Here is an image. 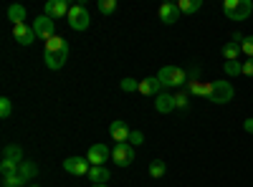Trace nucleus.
Segmentation results:
<instances>
[{
    "label": "nucleus",
    "mask_w": 253,
    "mask_h": 187,
    "mask_svg": "<svg viewBox=\"0 0 253 187\" xmlns=\"http://www.w3.org/2000/svg\"><path fill=\"white\" fill-rule=\"evenodd\" d=\"M157 78H160V84H162L165 89L187 86V71H182V69H177V66H162L160 74H157Z\"/></svg>",
    "instance_id": "obj_1"
},
{
    "label": "nucleus",
    "mask_w": 253,
    "mask_h": 187,
    "mask_svg": "<svg viewBox=\"0 0 253 187\" xmlns=\"http://www.w3.org/2000/svg\"><path fill=\"white\" fill-rule=\"evenodd\" d=\"M223 13H225L228 20H246L253 13V3L251 0H225Z\"/></svg>",
    "instance_id": "obj_2"
},
{
    "label": "nucleus",
    "mask_w": 253,
    "mask_h": 187,
    "mask_svg": "<svg viewBox=\"0 0 253 187\" xmlns=\"http://www.w3.org/2000/svg\"><path fill=\"white\" fill-rule=\"evenodd\" d=\"M233 96H236V89H233V84L230 81H213V94H210V99L208 101H213V104H228V101H233Z\"/></svg>",
    "instance_id": "obj_3"
},
{
    "label": "nucleus",
    "mask_w": 253,
    "mask_h": 187,
    "mask_svg": "<svg viewBox=\"0 0 253 187\" xmlns=\"http://www.w3.org/2000/svg\"><path fill=\"white\" fill-rule=\"evenodd\" d=\"M112 159H114L117 167H129V164L134 162V147H132L129 142H119V144H114Z\"/></svg>",
    "instance_id": "obj_4"
},
{
    "label": "nucleus",
    "mask_w": 253,
    "mask_h": 187,
    "mask_svg": "<svg viewBox=\"0 0 253 187\" xmlns=\"http://www.w3.org/2000/svg\"><path fill=\"white\" fill-rule=\"evenodd\" d=\"M69 26L74 28V31H86L89 28V23H91V18H89V10L84 8V5H71V10H69Z\"/></svg>",
    "instance_id": "obj_5"
},
{
    "label": "nucleus",
    "mask_w": 253,
    "mask_h": 187,
    "mask_svg": "<svg viewBox=\"0 0 253 187\" xmlns=\"http://www.w3.org/2000/svg\"><path fill=\"white\" fill-rule=\"evenodd\" d=\"M109 157H112V150L101 142L91 144V147L86 150V159L91 162V167H104V162H109Z\"/></svg>",
    "instance_id": "obj_6"
},
{
    "label": "nucleus",
    "mask_w": 253,
    "mask_h": 187,
    "mask_svg": "<svg viewBox=\"0 0 253 187\" xmlns=\"http://www.w3.org/2000/svg\"><path fill=\"white\" fill-rule=\"evenodd\" d=\"M63 170L74 177H84V175H89L91 162L86 157H69V159H63Z\"/></svg>",
    "instance_id": "obj_7"
},
{
    "label": "nucleus",
    "mask_w": 253,
    "mask_h": 187,
    "mask_svg": "<svg viewBox=\"0 0 253 187\" xmlns=\"http://www.w3.org/2000/svg\"><path fill=\"white\" fill-rule=\"evenodd\" d=\"M33 31H36V38H43V40H51L56 36V23L48 18V15H38L36 23H33Z\"/></svg>",
    "instance_id": "obj_8"
},
{
    "label": "nucleus",
    "mask_w": 253,
    "mask_h": 187,
    "mask_svg": "<svg viewBox=\"0 0 253 187\" xmlns=\"http://www.w3.org/2000/svg\"><path fill=\"white\" fill-rule=\"evenodd\" d=\"M71 5H69V0H48V3L43 5V15H48L51 20L61 18V15H69Z\"/></svg>",
    "instance_id": "obj_9"
},
{
    "label": "nucleus",
    "mask_w": 253,
    "mask_h": 187,
    "mask_svg": "<svg viewBox=\"0 0 253 187\" xmlns=\"http://www.w3.org/2000/svg\"><path fill=\"white\" fill-rule=\"evenodd\" d=\"M13 38L18 40L20 46H31L36 40V31L28 23H18V26H13Z\"/></svg>",
    "instance_id": "obj_10"
},
{
    "label": "nucleus",
    "mask_w": 253,
    "mask_h": 187,
    "mask_svg": "<svg viewBox=\"0 0 253 187\" xmlns=\"http://www.w3.org/2000/svg\"><path fill=\"white\" fill-rule=\"evenodd\" d=\"M139 94L142 96H160L162 94V84H160V78L157 76H147V78H142L139 81Z\"/></svg>",
    "instance_id": "obj_11"
},
{
    "label": "nucleus",
    "mask_w": 253,
    "mask_h": 187,
    "mask_svg": "<svg viewBox=\"0 0 253 187\" xmlns=\"http://www.w3.org/2000/svg\"><path fill=\"white\" fill-rule=\"evenodd\" d=\"M187 94L210 99V94H213V81H187Z\"/></svg>",
    "instance_id": "obj_12"
},
{
    "label": "nucleus",
    "mask_w": 253,
    "mask_h": 187,
    "mask_svg": "<svg viewBox=\"0 0 253 187\" xmlns=\"http://www.w3.org/2000/svg\"><path fill=\"white\" fill-rule=\"evenodd\" d=\"M182 13H180V8H177V3H162L160 5V20L165 26H172V23H177V18H180Z\"/></svg>",
    "instance_id": "obj_13"
},
{
    "label": "nucleus",
    "mask_w": 253,
    "mask_h": 187,
    "mask_svg": "<svg viewBox=\"0 0 253 187\" xmlns=\"http://www.w3.org/2000/svg\"><path fill=\"white\" fill-rule=\"evenodd\" d=\"M109 134H112V139L119 144V142H129V134H132V129L126 127V121L117 119V121H112V124H109Z\"/></svg>",
    "instance_id": "obj_14"
},
{
    "label": "nucleus",
    "mask_w": 253,
    "mask_h": 187,
    "mask_svg": "<svg viewBox=\"0 0 253 187\" xmlns=\"http://www.w3.org/2000/svg\"><path fill=\"white\" fill-rule=\"evenodd\" d=\"M155 109L160 112V114H170V112H175V94H160L157 96V101H155Z\"/></svg>",
    "instance_id": "obj_15"
},
{
    "label": "nucleus",
    "mask_w": 253,
    "mask_h": 187,
    "mask_svg": "<svg viewBox=\"0 0 253 187\" xmlns=\"http://www.w3.org/2000/svg\"><path fill=\"white\" fill-rule=\"evenodd\" d=\"M43 58H46V66H48L51 71H58V69L66 66L69 53H51V51H46V53H43Z\"/></svg>",
    "instance_id": "obj_16"
},
{
    "label": "nucleus",
    "mask_w": 253,
    "mask_h": 187,
    "mask_svg": "<svg viewBox=\"0 0 253 187\" xmlns=\"http://www.w3.org/2000/svg\"><path fill=\"white\" fill-rule=\"evenodd\" d=\"M86 177H89L94 185H107L109 177H112V172H109V167H91Z\"/></svg>",
    "instance_id": "obj_17"
},
{
    "label": "nucleus",
    "mask_w": 253,
    "mask_h": 187,
    "mask_svg": "<svg viewBox=\"0 0 253 187\" xmlns=\"http://www.w3.org/2000/svg\"><path fill=\"white\" fill-rule=\"evenodd\" d=\"M18 175L23 177L28 185L36 180V175H38V164L36 162H20V167H18Z\"/></svg>",
    "instance_id": "obj_18"
},
{
    "label": "nucleus",
    "mask_w": 253,
    "mask_h": 187,
    "mask_svg": "<svg viewBox=\"0 0 253 187\" xmlns=\"http://www.w3.org/2000/svg\"><path fill=\"white\" fill-rule=\"evenodd\" d=\"M3 159L20 164V162H23V150H20L18 144H5V147H3Z\"/></svg>",
    "instance_id": "obj_19"
},
{
    "label": "nucleus",
    "mask_w": 253,
    "mask_h": 187,
    "mask_svg": "<svg viewBox=\"0 0 253 187\" xmlns=\"http://www.w3.org/2000/svg\"><path fill=\"white\" fill-rule=\"evenodd\" d=\"M46 51H51V53H69V43L61 36H53L51 40H46Z\"/></svg>",
    "instance_id": "obj_20"
},
{
    "label": "nucleus",
    "mask_w": 253,
    "mask_h": 187,
    "mask_svg": "<svg viewBox=\"0 0 253 187\" xmlns=\"http://www.w3.org/2000/svg\"><path fill=\"white\" fill-rule=\"evenodd\" d=\"M177 8L182 15H193L203 8V0H177Z\"/></svg>",
    "instance_id": "obj_21"
},
{
    "label": "nucleus",
    "mask_w": 253,
    "mask_h": 187,
    "mask_svg": "<svg viewBox=\"0 0 253 187\" xmlns=\"http://www.w3.org/2000/svg\"><path fill=\"white\" fill-rule=\"evenodd\" d=\"M220 53H223V58H225V61H238L243 51H241V46H238V43H233V40H230V43H225V46L220 48Z\"/></svg>",
    "instance_id": "obj_22"
},
{
    "label": "nucleus",
    "mask_w": 253,
    "mask_h": 187,
    "mask_svg": "<svg viewBox=\"0 0 253 187\" xmlns=\"http://www.w3.org/2000/svg\"><path fill=\"white\" fill-rule=\"evenodd\" d=\"M8 18L13 20V26H18V23H26V8L23 5H10L8 8Z\"/></svg>",
    "instance_id": "obj_23"
},
{
    "label": "nucleus",
    "mask_w": 253,
    "mask_h": 187,
    "mask_svg": "<svg viewBox=\"0 0 253 187\" xmlns=\"http://www.w3.org/2000/svg\"><path fill=\"white\" fill-rule=\"evenodd\" d=\"M165 172H167V164L162 159H152L150 162V177L160 180V177H165Z\"/></svg>",
    "instance_id": "obj_24"
},
{
    "label": "nucleus",
    "mask_w": 253,
    "mask_h": 187,
    "mask_svg": "<svg viewBox=\"0 0 253 187\" xmlns=\"http://www.w3.org/2000/svg\"><path fill=\"white\" fill-rule=\"evenodd\" d=\"M96 8L101 15H112V13H117V0H99Z\"/></svg>",
    "instance_id": "obj_25"
},
{
    "label": "nucleus",
    "mask_w": 253,
    "mask_h": 187,
    "mask_svg": "<svg viewBox=\"0 0 253 187\" xmlns=\"http://www.w3.org/2000/svg\"><path fill=\"white\" fill-rule=\"evenodd\" d=\"M225 74L228 76H241L243 74V61H225Z\"/></svg>",
    "instance_id": "obj_26"
},
{
    "label": "nucleus",
    "mask_w": 253,
    "mask_h": 187,
    "mask_svg": "<svg viewBox=\"0 0 253 187\" xmlns=\"http://www.w3.org/2000/svg\"><path fill=\"white\" fill-rule=\"evenodd\" d=\"M18 167H20V164H15V162H8V159H3V162H0V175H3V177L18 175Z\"/></svg>",
    "instance_id": "obj_27"
},
{
    "label": "nucleus",
    "mask_w": 253,
    "mask_h": 187,
    "mask_svg": "<svg viewBox=\"0 0 253 187\" xmlns=\"http://www.w3.org/2000/svg\"><path fill=\"white\" fill-rule=\"evenodd\" d=\"M190 107V94L187 91H177L175 94V109H187Z\"/></svg>",
    "instance_id": "obj_28"
},
{
    "label": "nucleus",
    "mask_w": 253,
    "mask_h": 187,
    "mask_svg": "<svg viewBox=\"0 0 253 187\" xmlns=\"http://www.w3.org/2000/svg\"><path fill=\"white\" fill-rule=\"evenodd\" d=\"M10 114H13V101H10L8 96H3V99H0V116L8 119Z\"/></svg>",
    "instance_id": "obj_29"
},
{
    "label": "nucleus",
    "mask_w": 253,
    "mask_h": 187,
    "mask_svg": "<svg viewBox=\"0 0 253 187\" xmlns=\"http://www.w3.org/2000/svg\"><path fill=\"white\" fill-rule=\"evenodd\" d=\"M26 180L20 175H10V177H3V187H23Z\"/></svg>",
    "instance_id": "obj_30"
},
{
    "label": "nucleus",
    "mask_w": 253,
    "mask_h": 187,
    "mask_svg": "<svg viewBox=\"0 0 253 187\" xmlns=\"http://www.w3.org/2000/svg\"><path fill=\"white\" fill-rule=\"evenodd\" d=\"M241 51H243V56H246V58H253V36H246V38H243Z\"/></svg>",
    "instance_id": "obj_31"
},
{
    "label": "nucleus",
    "mask_w": 253,
    "mask_h": 187,
    "mask_svg": "<svg viewBox=\"0 0 253 187\" xmlns=\"http://www.w3.org/2000/svg\"><path fill=\"white\" fill-rule=\"evenodd\" d=\"M122 91H139V81H134V78H122Z\"/></svg>",
    "instance_id": "obj_32"
},
{
    "label": "nucleus",
    "mask_w": 253,
    "mask_h": 187,
    "mask_svg": "<svg viewBox=\"0 0 253 187\" xmlns=\"http://www.w3.org/2000/svg\"><path fill=\"white\" fill-rule=\"evenodd\" d=\"M142 142H144V134H142L139 129H132V134H129V144H132V147H139Z\"/></svg>",
    "instance_id": "obj_33"
},
{
    "label": "nucleus",
    "mask_w": 253,
    "mask_h": 187,
    "mask_svg": "<svg viewBox=\"0 0 253 187\" xmlns=\"http://www.w3.org/2000/svg\"><path fill=\"white\" fill-rule=\"evenodd\" d=\"M187 81H200V66H198V64L190 66V71H187Z\"/></svg>",
    "instance_id": "obj_34"
},
{
    "label": "nucleus",
    "mask_w": 253,
    "mask_h": 187,
    "mask_svg": "<svg viewBox=\"0 0 253 187\" xmlns=\"http://www.w3.org/2000/svg\"><path fill=\"white\" fill-rule=\"evenodd\" d=\"M243 76H253V58L243 61Z\"/></svg>",
    "instance_id": "obj_35"
},
{
    "label": "nucleus",
    "mask_w": 253,
    "mask_h": 187,
    "mask_svg": "<svg viewBox=\"0 0 253 187\" xmlns=\"http://www.w3.org/2000/svg\"><path fill=\"white\" fill-rule=\"evenodd\" d=\"M243 129H246V132H248V134H253V116H251V119H246V121H243Z\"/></svg>",
    "instance_id": "obj_36"
},
{
    "label": "nucleus",
    "mask_w": 253,
    "mask_h": 187,
    "mask_svg": "<svg viewBox=\"0 0 253 187\" xmlns=\"http://www.w3.org/2000/svg\"><path fill=\"white\" fill-rule=\"evenodd\" d=\"M26 187H38V182H31V185H26Z\"/></svg>",
    "instance_id": "obj_37"
},
{
    "label": "nucleus",
    "mask_w": 253,
    "mask_h": 187,
    "mask_svg": "<svg viewBox=\"0 0 253 187\" xmlns=\"http://www.w3.org/2000/svg\"><path fill=\"white\" fill-rule=\"evenodd\" d=\"M91 187H109V185H91Z\"/></svg>",
    "instance_id": "obj_38"
}]
</instances>
